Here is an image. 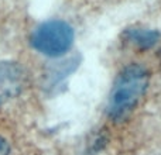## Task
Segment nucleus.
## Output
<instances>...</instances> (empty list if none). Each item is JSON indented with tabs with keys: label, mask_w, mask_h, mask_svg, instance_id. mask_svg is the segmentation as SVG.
Returning <instances> with one entry per match:
<instances>
[{
	"label": "nucleus",
	"mask_w": 161,
	"mask_h": 155,
	"mask_svg": "<svg viewBox=\"0 0 161 155\" xmlns=\"http://www.w3.org/2000/svg\"><path fill=\"white\" fill-rule=\"evenodd\" d=\"M150 73L143 65L130 64L117 75L108 103V116L113 121H122L136 109L147 92Z\"/></svg>",
	"instance_id": "obj_1"
},
{
	"label": "nucleus",
	"mask_w": 161,
	"mask_h": 155,
	"mask_svg": "<svg viewBox=\"0 0 161 155\" xmlns=\"http://www.w3.org/2000/svg\"><path fill=\"white\" fill-rule=\"evenodd\" d=\"M74 42V30L68 23L51 20L34 30L31 44L38 52L48 56H61Z\"/></svg>",
	"instance_id": "obj_2"
},
{
	"label": "nucleus",
	"mask_w": 161,
	"mask_h": 155,
	"mask_svg": "<svg viewBox=\"0 0 161 155\" xmlns=\"http://www.w3.org/2000/svg\"><path fill=\"white\" fill-rule=\"evenodd\" d=\"M25 72L19 64L0 61V104L14 99L25 86Z\"/></svg>",
	"instance_id": "obj_3"
},
{
	"label": "nucleus",
	"mask_w": 161,
	"mask_h": 155,
	"mask_svg": "<svg viewBox=\"0 0 161 155\" xmlns=\"http://www.w3.org/2000/svg\"><path fill=\"white\" fill-rule=\"evenodd\" d=\"M125 40L139 50H150L158 44L161 33L150 28H127L123 34Z\"/></svg>",
	"instance_id": "obj_4"
},
{
	"label": "nucleus",
	"mask_w": 161,
	"mask_h": 155,
	"mask_svg": "<svg viewBox=\"0 0 161 155\" xmlns=\"http://www.w3.org/2000/svg\"><path fill=\"white\" fill-rule=\"evenodd\" d=\"M10 154V147L6 142V140H3L0 137V155H8Z\"/></svg>",
	"instance_id": "obj_5"
}]
</instances>
